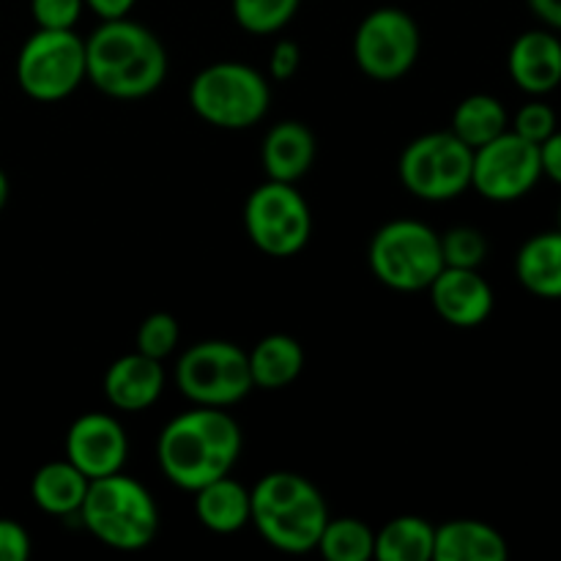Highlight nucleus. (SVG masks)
Instances as JSON below:
<instances>
[{"instance_id": "1", "label": "nucleus", "mask_w": 561, "mask_h": 561, "mask_svg": "<svg viewBox=\"0 0 561 561\" xmlns=\"http://www.w3.org/2000/svg\"><path fill=\"white\" fill-rule=\"evenodd\" d=\"M244 436L228 409L195 405L173 416L157 438V463L162 474L181 491L197 488L230 474L239 463Z\"/></svg>"}, {"instance_id": "2", "label": "nucleus", "mask_w": 561, "mask_h": 561, "mask_svg": "<svg viewBox=\"0 0 561 561\" xmlns=\"http://www.w3.org/2000/svg\"><path fill=\"white\" fill-rule=\"evenodd\" d=\"M168 77V49L153 31L121 16L85 38V80L118 102L151 96Z\"/></svg>"}, {"instance_id": "3", "label": "nucleus", "mask_w": 561, "mask_h": 561, "mask_svg": "<svg viewBox=\"0 0 561 561\" xmlns=\"http://www.w3.org/2000/svg\"><path fill=\"white\" fill-rule=\"evenodd\" d=\"M77 515L82 526L113 551H142L157 540V502L142 482L124 471L91 480Z\"/></svg>"}, {"instance_id": "4", "label": "nucleus", "mask_w": 561, "mask_h": 561, "mask_svg": "<svg viewBox=\"0 0 561 561\" xmlns=\"http://www.w3.org/2000/svg\"><path fill=\"white\" fill-rule=\"evenodd\" d=\"M190 104L206 124L241 131L266 118L272 88L252 66L239 60H217L195 75L190 85Z\"/></svg>"}, {"instance_id": "5", "label": "nucleus", "mask_w": 561, "mask_h": 561, "mask_svg": "<svg viewBox=\"0 0 561 561\" xmlns=\"http://www.w3.org/2000/svg\"><path fill=\"white\" fill-rule=\"evenodd\" d=\"M367 263L387 288L400 294L427 290L444 268L442 236L420 219H392L373 233Z\"/></svg>"}, {"instance_id": "6", "label": "nucleus", "mask_w": 561, "mask_h": 561, "mask_svg": "<svg viewBox=\"0 0 561 561\" xmlns=\"http://www.w3.org/2000/svg\"><path fill=\"white\" fill-rule=\"evenodd\" d=\"M474 148L453 131H427L403 148L398 162L400 181L414 197L444 203L471 190Z\"/></svg>"}, {"instance_id": "7", "label": "nucleus", "mask_w": 561, "mask_h": 561, "mask_svg": "<svg viewBox=\"0 0 561 561\" xmlns=\"http://www.w3.org/2000/svg\"><path fill=\"white\" fill-rule=\"evenodd\" d=\"M175 387L190 403L230 409L252 392L247 351L228 340H201L175 365Z\"/></svg>"}, {"instance_id": "8", "label": "nucleus", "mask_w": 561, "mask_h": 561, "mask_svg": "<svg viewBox=\"0 0 561 561\" xmlns=\"http://www.w3.org/2000/svg\"><path fill=\"white\" fill-rule=\"evenodd\" d=\"M244 230L263 255L294 257L310 241V206L294 184L266 179L247 197Z\"/></svg>"}, {"instance_id": "9", "label": "nucleus", "mask_w": 561, "mask_h": 561, "mask_svg": "<svg viewBox=\"0 0 561 561\" xmlns=\"http://www.w3.org/2000/svg\"><path fill=\"white\" fill-rule=\"evenodd\" d=\"M85 80V38L38 27L16 55V82L36 102H64Z\"/></svg>"}, {"instance_id": "10", "label": "nucleus", "mask_w": 561, "mask_h": 561, "mask_svg": "<svg viewBox=\"0 0 561 561\" xmlns=\"http://www.w3.org/2000/svg\"><path fill=\"white\" fill-rule=\"evenodd\" d=\"M420 25L398 5L370 11L354 33L356 66L376 82H394L409 75L420 58Z\"/></svg>"}, {"instance_id": "11", "label": "nucleus", "mask_w": 561, "mask_h": 561, "mask_svg": "<svg viewBox=\"0 0 561 561\" xmlns=\"http://www.w3.org/2000/svg\"><path fill=\"white\" fill-rule=\"evenodd\" d=\"M542 179L540 146L507 129L496 140L474 148L471 190L485 201L513 203L529 195Z\"/></svg>"}, {"instance_id": "12", "label": "nucleus", "mask_w": 561, "mask_h": 561, "mask_svg": "<svg viewBox=\"0 0 561 561\" xmlns=\"http://www.w3.org/2000/svg\"><path fill=\"white\" fill-rule=\"evenodd\" d=\"M66 460L88 480L118 474L129 460V436L115 416L102 411L82 414L66 433Z\"/></svg>"}, {"instance_id": "13", "label": "nucleus", "mask_w": 561, "mask_h": 561, "mask_svg": "<svg viewBox=\"0 0 561 561\" xmlns=\"http://www.w3.org/2000/svg\"><path fill=\"white\" fill-rule=\"evenodd\" d=\"M431 305L455 329H477L491 318L493 288L480 268L444 266L431 283Z\"/></svg>"}, {"instance_id": "14", "label": "nucleus", "mask_w": 561, "mask_h": 561, "mask_svg": "<svg viewBox=\"0 0 561 561\" xmlns=\"http://www.w3.org/2000/svg\"><path fill=\"white\" fill-rule=\"evenodd\" d=\"M329 520V507L323 493L312 491L299 499L290 507L277 510V513L257 515L252 518L257 535L272 548L283 553H310L318 551V540L323 535V526Z\"/></svg>"}, {"instance_id": "15", "label": "nucleus", "mask_w": 561, "mask_h": 561, "mask_svg": "<svg viewBox=\"0 0 561 561\" xmlns=\"http://www.w3.org/2000/svg\"><path fill=\"white\" fill-rule=\"evenodd\" d=\"M515 85L529 96H546L561 85V38L551 27L520 33L507 55Z\"/></svg>"}, {"instance_id": "16", "label": "nucleus", "mask_w": 561, "mask_h": 561, "mask_svg": "<svg viewBox=\"0 0 561 561\" xmlns=\"http://www.w3.org/2000/svg\"><path fill=\"white\" fill-rule=\"evenodd\" d=\"M164 365L159 359L140 354L118 356L104 373V398L113 409L126 414H140L151 409L164 392Z\"/></svg>"}, {"instance_id": "17", "label": "nucleus", "mask_w": 561, "mask_h": 561, "mask_svg": "<svg viewBox=\"0 0 561 561\" xmlns=\"http://www.w3.org/2000/svg\"><path fill=\"white\" fill-rule=\"evenodd\" d=\"M261 162L266 179L296 184L316 162V135L301 121H279L263 137Z\"/></svg>"}, {"instance_id": "18", "label": "nucleus", "mask_w": 561, "mask_h": 561, "mask_svg": "<svg viewBox=\"0 0 561 561\" xmlns=\"http://www.w3.org/2000/svg\"><path fill=\"white\" fill-rule=\"evenodd\" d=\"M507 557L504 535L485 520L458 518L436 526V561H507Z\"/></svg>"}, {"instance_id": "19", "label": "nucleus", "mask_w": 561, "mask_h": 561, "mask_svg": "<svg viewBox=\"0 0 561 561\" xmlns=\"http://www.w3.org/2000/svg\"><path fill=\"white\" fill-rule=\"evenodd\" d=\"M195 515L214 535H233L252 524V499L241 482L225 474L195 491Z\"/></svg>"}, {"instance_id": "20", "label": "nucleus", "mask_w": 561, "mask_h": 561, "mask_svg": "<svg viewBox=\"0 0 561 561\" xmlns=\"http://www.w3.org/2000/svg\"><path fill=\"white\" fill-rule=\"evenodd\" d=\"M515 277L537 299H561V230L531 236L515 255Z\"/></svg>"}, {"instance_id": "21", "label": "nucleus", "mask_w": 561, "mask_h": 561, "mask_svg": "<svg viewBox=\"0 0 561 561\" xmlns=\"http://www.w3.org/2000/svg\"><path fill=\"white\" fill-rule=\"evenodd\" d=\"M91 480L69 460L44 463L31 480V499L42 513L69 518L80 513Z\"/></svg>"}, {"instance_id": "22", "label": "nucleus", "mask_w": 561, "mask_h": 561, "mask_svg": "<svg viewBox=\"0 0 561 561\" xmlns=\"http://www.w3.org/2000/svg\"><path fill=\"white\" fill-rule=\"evenodd\" d=\"M252 373V387L277 392L290 387L305 370V348L290 334H266L247 354Z\"/></svg>"}, {"instance_id": "23", "label": "nucleus", "mask_w": 561, "mask_h": 561, "mask_svg": "<svg viewBox=\"0 0 561 561\" xmlns=\"http://www.w3.org/2000/svg\"><path fill=\"white\" fill-rule=\"evenodd\" d=\"M510 129V115L504 104L491 93H471L455 107L453 131L458 140H463L469 148H480L485 142L496 140L499 135Z\"/></svg>"}, {"instance_id": "24", "label": "nucleus", "mask_w": 561, "mask_h": 561, "mask_svg": "<svg viewBox=\"0 0 561 561\" xmlns=\"http://www.w3.org/2000/svg\"><path fill=\"white\" fill-rule=\"evenodd\" d=\"M436 526L420 515H400L376 531L378 561H431Z\"/></svg>"}, {"instance_id": "25", "label": "nucleus", "mask_w": 561, "mask_h": 561, "mask_svg": "<svg viewBox=\"0 0 561 561\" xmlns=\"http://www.w3.org/2000/svg\"><path fill=\"white\" fill-rule=\"evenodd\" d=\"M318 551L329 561L376 559V531L359 518H329Z\"/></svg>"}, {"instance_id": "26", "label": "nucleus", "mask_w": 561, "mask_h": 561, "mask_svg": "<svg viewBox=\"0 0 561 561\" xmlns=\"http://www.w3.org/2000/svg\"><path fill=\"white\" fill-rule=\"evenodd\" d=\"M301 0H233V20L252 36L279 33L299 11Z\"/></svg>"}, {"instance_id": "27", "label": "nucleus", "mask_w": 561, "mask_h": 561, "mask_svg": "<svg viewBox=\"0 0 561 561\" xmlns=\"http://www.w3.org/2000/svg\"><path fill=\"white\" fill-rule=\"evenodd\" d=\"M181 329L170 312H151V316L142 318V323L137 327V348L140 354L151 356V359L164 362L175 348H179Z\"/></svg>"}, {"instance_id": "28", "label": "nucleus", "mask_w": 561, "mask_h": 561, "mask_svg": "<svg viewBox=\"0 0 561 561\" xmlns=\"http://www.w3.org/2000/svg\"><path fill=\"white\" fill-rule=\"evenodd\" d=\"M442 255L444 266L480 268L488 257V239L482 236V230L458 225L442 236Z\"/></svg>"}, {"instance_id": "29", "label": "nucleus", "mask_w": 561, "mask_h": 561, "mask_svg": "<svg viewBox=\"0 0 561 561\" xmlns=\"http://www.w3.org/2000/svg\"><path fill=\"white\" fill-rule=\"evenodd\" d=\"M559 129V118H557V110L546 102H529L515 113L513 118V131L520 135L524 140L535 142H546L553 131Z\"/></svg>"}, {"instance_id": "30", "label": "nucleus", "mask_w": 561, "mask_h": 561, "mask_svg": "<svg viewBox=\"0 0 561 561\" xmlns=\"http://www.w3.org/2000/svg\"><path fill=\"white\" fill-rule=\"evenodd\" d=\"M85 0H31V14L44 31H75Z\"/></svg>"}, {"instance_id": "31", "label": "nucleus", "mask_w": 561, "mask_h": 561, "mask_svg": "<svg viewBox=\"0 0 561 561\" xmlns=\"http://www.w3.org/2000/svg\"><path fill=\"white\" fill-rule=\"evenodd\" d=\"M301 66V49L299 44L290 42V38H283L272 47V58H268V75L277 82L294 80L296 71Z\"/></svg>"}, {"instance_id": "32", "label": "nucleus", "mask_w": 561, "mask_h": 561, "mask_svg": "<svg viewBox=\"0 0 561 561\" xmlns=\"http://www.w3.org/2000/svg\"><path fill=\"white\" fill-rule=\"evenodd\" d=\"M31 557V535L16 520L0 518V561H25Z\"/></svg>"}, {"instance_id": "33", "label": "nucleus", "mask_w": 561, "mask_h": 561, "mask_svg": "<svg viewBox=\"0 0 561 561\" xmlns=\"http://www.w3.org/2000/svg\"><path fill=\"white\" fill-rule=\"evenodd\" d=\"M540 162L542 175L561 186V129L553 131L546 142H540Z\"/></svg>"}, {"instance_id": "34", "label": "nucleus", "mask_w": 561, "mask_h": 561, "mask_svg": "<svg viewBox=\"0 0 561 561\" xmlns=\"http://www.w3.org/2000/svg\"><path fill=\"white\" fill-rule=\"evenodd\" d=\"M137 0H85V9H91L99 20H121V16H129V11L135 9Z\"/></svg>"}, {"instance_id": "35", "label": "nucleus", "mask_w": 561, "mask_h": 561, "mask_svg": "<svg viewBox=\"0 0 561 561\" xmlns=\"http://www.w3.org/2000/svg\"><path fill=\"white\" fill-rule=\"evenodd\" d=\"M537 20L551 31H561V0H526Z\"/></svg>"}, {"instance_id": "36", "label": "nucleus", "mask_w": 561, "mask_h": 561, "mask_svg": "<svg viewBox=\"0 0 561 561\" xmlns=\"http://www.w3.org/2000/svg\"><path fill=\"white\" fill-rule=\"evenodd\" d=\"M5 203H9V179H5L3 168H0V211L5 208Z\"/></svg>"}, {"instance_id": "37", "label": "nucleus", "mask_w": 561, "mask_h": 561, "mask_svg": "<svg viewBox=\"0 0 561 561\" xmlns=\"http://www.w3.org/2000/svg\"><path fill=\"white\" fill-rule=\"evenodd\" d=\"M559 230H561V206H559Z\"/></svg>"}]
</instances>
